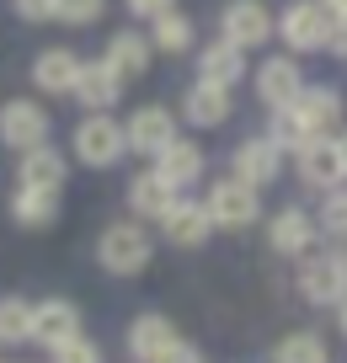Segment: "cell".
Wrapping results in <instances>:
<instances>
[{
	"label": "cell",
	"instance_id": "18",
	"mask_svg": "<svg viewBox=\"0 0 347 363\" xmlns=\"http://www.w3.org/2000/svg\"><path fill=\"white\" fill-rule=\"evenodd\" d=\"M16 177H22V187H33V193H59V187H65V177H70V166H65V155H59V150L38 145V150H27V155H22Z\"/></svg>",
	"mask_w": 347,
	"mask_h": 363
},
{
	"label": "cell",
	"instance_id": "16",
	"mask_svg": "<svg viewBox=\"0 0 347 363\" xmlns=\"http://www.w3.org/2000/svg\"><path fill=\"white\" fill-rule=\"evenodd\" d=\"M268 246L278 251V257H304V251L315 246V219L304 214V208H283V214H272Z\"/></svg>",
	"mask_w": 347,
	"mask_h": 363
},
{
	"label": "cell",
	"instance_id": "39",
	"mask_svg": "<svg viewBox=\"0 0 347 363\" xmlns=\"http://www.w3.org/2000/svg\"><path fill=\"white\" fill-rule=\"evenodd\" d=\"M342 262H347V251H342Z\"/></svg>",
	"mask_w": 347,
	"mask_h": 363
},
{
	"label": "cell",
	"instance_id": "37",
	"mask_svg": "<svg viewBox=\"0 0 347 363\" xmlns=\"http://www.w3.org/2000/svg\"><path fill=\"white\" fill-rule=\"evenodd\" d=\"M336 326H342V337H347V299L336 305Z\"/></svg>",
	"mask_w": 347,
	"mask_h": 363
},
{
	"label": "cell",
	"instance_id": "27",
	"mask_svg": "<svg viewBox=\"0 0 347 363\" xmlns=\"http://www.w3.org/2000/svg\"><path fill=\"white\" fill-rule=\"evenodd\" d=\"M150 43H155L160 54H187V48H192V16L166 11V16L155 22V33H150Z\"/></svg>",
	"mask_w": 347,
	"mask_h": 363
},
{
	"label": "cell",
	"instance_id": "12",
	"mask_svg": "<svg viewBox=\"0 0 347 363\" xmlns=\"http://www.w3.org/2000/svg\"><path fill=\"white\" fill-rule=\"evenodd\" d=\"M128 150H139V155H160V150L177 139V118L166 113V107H139L134 118H128Z\"/></svg>",
	"mask_w": 347,
	"mask_h": 363
},
{
	"label": "cell",
	"instance_id": "26",
	"mask_svg": "<svg viewBox=\"0 0 347 363\" xmlns=\"http://www.w3.org/2000/svg\"><path fill=\"white\" fill-rule=\"evenodd\" d=\"M272 363H331V352H326V342L315 331H289L272 347Z\"/></svg>",
	"mask_w": 347,
	"mask_h": 363
},
{
	"label": "cell",
	"instance_id": "10",
	"mask_svg": "<svg viewBox=\"0 0 347 363\" xmlns=\"http://www.w3.org/2000/svg\"><path fill=\"white\" fill-rule=\"evenodd\" d=\"M80 337V310L70 305V299H43V305H33V342H43L48 352L65 347V342Z\"/></svg>",
	"mask_w": 347,
	"mask_h": 363
},
{
	"label": "cell",
	"instance_id": "25",
	"mask_svg": "<svg viewBox=\"0 0 347 363\" xmlns=\"http://www.w3.org/2000/svg\"><path fill=\"white\" fill-rule=\"evenodd\" d=\"M11 219H16V225H27V230L54 225V219H59V193H33V187H16Z\"/></svg>",
	"mask_w": 347,
	"mask_h": 363
},
{
	"label": "cell",
	"instance_id": "20",
	"mask_svg": "<svg viewBox=\"0 0 347 363\" xmlns=\"http://www.w3.org/2000/svg\"><path fill=\"white\" fill-rule=\"evenodd\" d=\"M75 96L91 107V113H107V107L123 96V80L112 75L101 59H91V65H80V75H75Z\"/></svg>",
	"mask_w": 347,
	"mask_h": 363
},
{
	"label": "cell",
	"instance_id": "38",
	"mask_svg": "<svg viewBox=\"0 0 347 363\" xmlns=\"http://www.w3.org/2000/svg\"><path fill=\"white\" fill-rule=\"evenodd\" d=\"M336 145H342V166H347V134H336Z\"/></svg>",
	"mask_w": 347,
	"mask_h": 363
},
{
	"label": "cell",
	"instance_id": "32",
	"mask_svg": "<svg viewBox=\"0 0 347 363\" xmlns=\"http://www.w3.org/2000/svg\"><path fill=\"white\" fill-rule=\"evenodd\" d=\"M128 11L145 16V22H160L166 11H177V0H128Z\"/></svg>",
	"mask_w": 347,
	"mask_h": 363
},
{
	"label": "cell",
	"instance_id": "4",
	"mask_svg": "<svg viewBox=\"0 0 347 363\" xmlns=\"http://www.w3.org/2000/svg\"><path fill=\"white\" fill-rule=\"evenodd\" d=\"M123 150H128V134L118 128V118H101V113H91L86 123L75 128V155L86 160V166H118L123 160Z\"/></svg>",
	"mask_w": 347,
	"mask_h": 363
},
{
	"label": "cell",
	"instance_id": "34",
	"mask_svg": "<svg viewBox=\"0 0 347 363\" xmlns=\"http://www.w3.org/2000/svg\"><path fill=\"white\" fill-rule=\"evenodd\" d=\"M16 16H27V22H48V16H54V0H16Z\"/></svg>",
	"mask_w": 347,
	"mask_h": 363
},
{
	"label": "cell",
	"instance_id": "13",
	"mask_svg": "<svg viewBox=\"0 0 347 363\" xmlns=\"http://www.w3.org/2000/svg\"><path fill=\"white\" fill-rule=\"evenodd\" d=\"M155 177L166 182L171 193H182V187H192V182L203 177V150L192 145V139H171L166 150L155 155Z\"/></svg>",
	"mask_w": 347,
	"mask_h": 363
},
{
	"label": "cell",
	"instance_id": "28",
	"mask_svg": "<svg viewBox=\"0 0 347 363\" xmlns=\"http://www.w3.org/2000/svg\"><path fill=\"white\" fill-rule=\"evenodd\" d=\"M0 342H33V305L27 299H0Z\"/></svg>",
	"mask_w": 347,
	"mask_h": 363
},
{
	"label": "cell",
	"instance_id": "7",
	"mask_svg": "<svg viewBox=\"0 0 347 363\" xmlns=\"http://www.w3.org/2000/svg\"><path fill=\"white\" fill-rule=\"evenodd\" d=\"M299 294L310 299V305L336 310L347 299V262L342 257H310L299 267Z\"/></svg>",
	"mask_w": 347,
	"mask_h": 363
},
{
	"label": "cell",
	"instance_id": "31",
	"mask_svg": "<svg viewBox=\"0 0 347 363\" xmlns=\"http://www.w3.org/2000/svg\"><path fill=\"white\" fill-rule=\"evenodd\" d=\"M321 225L331 230V235H347V193L336 187V193H326V208H321Z\"/></svg>",
	"mask_w": 347,
	"mask_h": 363
},
{
	"label": "cell",
	"instance_id": "14",
	"mask_svg": "<svg viewBox=\"0 0 347 363\" xmlns=\"http://www.w3.org/2000/svg\"><path fill=\"white\" fill-rule=\"evenodd\" d=\"M160 230H166V240L171 246H203V240L214 235V219H209V208L203 203H187V198H177V203L166 208V219H160Z\"/></svg>",
	"mask_w": 347,
	"mask_h": 363
},
{
	"label": "cell",
	"instance_id": "23",
	"mask_svg": "<svg viewBox=\"0 0 347 363\" xmlns=\"http://www.w3.org/2000/svg\"><path fill=\"white\" fill-rule=\"evenodd\" d=\"M75 75H80V59L70 54V48H43L38 54V65H33V80H38V91H75Z\"/></svg>",
	"mask_w": 347,
	"mask_h": 363
},
{
	"label": "cell",
	"instance_id": "36",
	"mask_svg": "<svg viewBox=\"0 0 347 363\" xmlns=\"http://www.w3.org/2000/svg\"><path fill=\"white\" fill-rule=\"evenodd\" d=\"M321 6H326L331 16H347V0H321Z\"/></svg>",
	"mask_w": 347,
	"mask_h": 363
},
{
	"label": "cell",
	"instance_id": "8",
	"mask_svg": "<svg viewBox=\"0 0 347 363\" xmlns=\"http://www.w3.org/2000/svg\"><path fill=\"white\" fill-rule=\"evenodd\" d=\"M294 123L304 128V139H321L336 128V118H342V96H336V86H304L299 96L289 102Z\"/></svg>",
	"mask_w": 347,
	"mask_h": 363
},
{
	"label": "cell",
	"instance_id": "29",
	"mask_svg": "<svg viewBox=\"0 0 347 363\" xmlns=\"http://www.w3.org/2000/svg\"><path fill=\"white\" fill-rule=\"evenodd\" d=\"M101 11H107V0H54V16L70 27H91L101 22Z\"/></svg>",
	"mask_w": 347,
	"mask_h": 363
},
{
	"label": "cell",
	"instance_id": "24",
	"mask_svg": "<svg viewBox=\"0 0 347 363\" xmlns=\"http://www.w3.org/2000/svg\"><path fill=\"white\" fill-rule=\"evenodd\" d=\"M171 203H177V193H171V187L155 177V171H145V177L128 182V208H134L139 219H166Z\"/></svg>",
	"mask_w": 347,
	"mask_h": 363
},
{
	"label": "cell",
	"instance_id": "19",
	"mask_svg": "<svg viewBox=\"0 0 347 363\" xmlns=\"http://www.w3.org/2000/svg\"><path fill=\"white\" fill-rule=\"evenodd\" d=\"M182 118L198 128H219L224 118H230V91L224 86H209V80H198V86H187V96H182Z\"/></svg>",
	"mask_w": 347,
	"mask_h": 363
},
{
	"label": "cell",
	"instance_id": "21",
	"mask_svg": "<svg viewBox=\"0 0 347 363\" xmlns=\"http://www.w3.org/2000/svg\"><path fill=\"white\" fill-rule=\"evenodd\" d=\"M171 342H177V326H171L166 315H139L134 326H128V352H134V363H155Z\"/></svg>",
	"mask_w": 347,
	"mask_h": 363
},
{
	"label": "cell",
	"instance_id": "9",
	"mask_svg": "<svg viewBox=\"0 0 347 363\" xmlns=\"http://www.w3.org/2000/svg\"><path fill=\"white\" fill-rule=\"evenodd\" d=\"M0 139H6V145L11 150H38V145H48V113L38 102H6L0 107Z\"/></svg>",
	"mask_w": 347,
	"mask_h": 363
},
{
	"label": "cell",
	"instance_id": "11",
	"mask_svg": "<svg viewBox=\"0 0 347 363\" xmlns=\"http://www.w3.org/2000/svg\"><path fill=\"white\" fill-rule=\"evenodd\" d=\"M299 91H304V75H299V65H294L289 54L262 59V69H257V96L272 107V113H278V107H289Z\"/></svg>",
	"mask_w": 347,
	"mask_h": 363
},
{
	"label": "cell",
	"instance_id": "35",
	"mask_svg": "<svg viewBox=\"0 0 347 363\" xmlns=\"http://www.w3.org/2000/svg\"><path fill=\"white\" fill-rule=\"evenodd\" d=\"M331 54L347 59V16H336V27H331Z\"/></svg>",
	"mask_w": 347,
	"mask_h": 363
},
{
	"label": "cell",
	"instance_id": "30",
	"mask_svg": "<svg viewBox=\"0 0 347 363\" xmlns=\"http://www.w3.org/2000/svg\"><path fill=\"white\" fill-rule=\"evenodd\" d=\"M54 363H101V347L91 337H75L65 347H54Z\"/></svg>",
	"mask_w": 347,
	"mask_h": 363
},
{
	"label": "cell",
	"instance_id": "22",
	"mask_svg": "<svg viewBox=\"0 0 347 363\" xmlns=\"http://www.w3.org/2000/svg\"><path fill=\"white\" fill-rule=\"evenodd\" d=\"M246 75V54H241L236 43H214V48H203V59H198V80H209V86H236V80Z\"/></svg>",
	"mask_w": 347,
	"mask_h": 363
},
{
	"label": "cell",
	"instance_id": "3",
	"mask_svg": "<svg viewBox=\"0 0 347 363\" xmlns=\"http://www.w3.org/2000/svg\"><path fill=\"white\" fill-rule=\"evenodd\" d=\"M203 208H209V219H214L219 230H246V225H257V214H262L257 187H246L241 177L214 182V187H209V198H203Z\"/></svg>",
	"mask_w": 347,
	"mask_h": 363
},
{
	"label": "cell",
	"instance_id": "2",
	"mask_svg": "<svg viewBox=\"0 0 347 363\" xmlns=\"http://www.w3.org/2000/svg\"><path fill=\"white\" fill-rule=\"evenodd\" d=\"M331 27H336V16L326 11L321 0H294L289 11L278 16V38L294 48V54H315V48H331Z\"/></svg>",
	"mask_w": 347,
	"mask_h": 363
},
{
	"label": "cell",
	"instance_id": "6",
	"mask_svg": "<svg viewBox=\"0 0 347 363\" xmlns=\"http://www.w3.org/2000/svg\"><path fill=\"white\" fill-rule=\"evenodd\" d=\"M219 33H224V43H236L241 54H246V48H257V43L272 38V11L262 0H230L219 11Z\"/></svg>",
	"mask_w": 347,
	"mask_h": 363
},
{
	"label": "cell",
	"instance_id": "17",
	"mask_svg": "<svg viewBox=\"0 0 347 363\" xmlns=\"http://www.w3.org/2000/svg\"><path fill=\"white\" fill-rule=\"evenodd\" d=\"M150 54H155V43H150L145 33H112L101 65H107L118 80H134V75H145V69H150Z\"/></svg>",
	"mask_w": 347,
	"mask_h": 363
},
{
	"label": "cell",
	"instance_id": "5",
	"mask_svg": "<svg viewBox=\"0 0 347 363\" xmlns=\"http://www.w3.org/2000/svg\"><path fill=\"white\" fill-rule=\"evenodd\" d=\"M294 160H299V177H304V187H321V193H336L347 182V166H342V145H336L331 134H321V139H310V145H299L294 150Z\"/></svg>",
	"mask_w": 347,
	"mask_h": 363
},
{
	"label": "cell",
	"instance_id": "15",
	"mask_svg": "<svg viewBox=\"0 0 347 363\" xmlns=\"http://www.w3.org/2000/svg\"><path fill=\"white\" fill-rule=\"evenodd\" d=\"M278 171H283V150L272 145L268 134L246 139V145L236 150V177L246 182V187H268V182H278Z\"/></svg>",
	"mask_w": 347,
	"mask_h": 363
},
{
	"label": "cell",
	"instance_id": "33",
	"mask_svg": "<svg viewBox=\"0 0 347 363\" xmlns=\"http://www.w3.org/2000/svg\"><path fill=\"white\" fill-rule=\"evenodd\" d=\"M155 363H203V352H198V347H192V342H182V337H177V342H171V347H166V352H160V358H155Z\"/></svg>",
	"mask_w": 347,
	"mask_h": 363
},
{
	"label": "cell",
	"instance_id": "1",
	"mask_svg": "<svg viewBox=\"0 0 347 363\" xmlns=\"http://www.w3.org/2000/svg\"><path fill=\"white\" fill-rule=\"evenodd\" d=\"M150 257H155V246H150L145 225H134V219H123V225H107L97 240V262L107 272H118V278H134V272L150 267Z\"/></svg>",
	"mask_w": 347,
	"mask_h": 363
}]
</instances>
